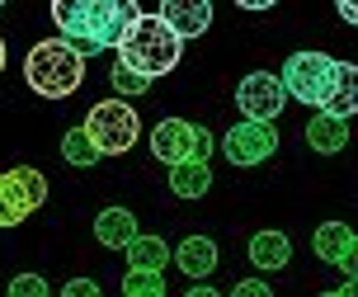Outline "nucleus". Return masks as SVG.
I'll list each match as a JSON object with an SVG mask.
<instances>
[{
  "mask_svg": "<svg viewBox=\"0 0 358 297\" xmlns=\"http://www.w3.org/2000/svg\"><path fill=\"white\" fill-rule=\"evenodd\" d=\"M52 19L62 43H71L80 57L118 48L123 34L142 19L137 0H52Z\"/></svg>",
  "mask_w": 358,
  "mask_h": 297,
  "instance_id": "nucleus-1",
  "label": "nucleus"
},
{
  "mask_svg": "<svg viewBox=\"0 0 358 297\" xmlns=\"http://www.w3.org/2000/svg\"><path fill=\"white\" fill-rule=\"evenodd\" d=\"M179 53H184V43L161 24V15H142L118 43V67L137 71L142 81H161L179 67Z\"/></svg>",
  "mask_w": 358,
  "mask_h": 297,
  "instance_id": "nucleus-2",
  "label": "nucleus"
},
{
  "mask_svg": "<svg viewBox=\"0 0 358 297\" xmlns=\"http://www.w3.org/2000/svg\"><path fill=\"white\" fill-rule=\"evenodd\" d=\"M24 81H29V90L43 95V99H66V95H76L80 81H85V57L76 53L71 43L48 38V43L29 48V57H24Z\"/></svg>",
  "mask_w": 358,
  "mask_h": 297,
  "instance_id": "nucleus-3",
  "label": "nucleus"
},
{
  "mask_svg": "<svg viewBox=\"0 0 358 297\" xmlns=\"http://www.w3.org/2000/svg\"><path fill=\"white\" fill-rule=\"evenodd\" d=\"M335 76H340V62L325 53H292L283 62V76H278V85H283L287 99H297L306 109H325L330 99V90H335Z\"/></svg>",
  "mask_w": 358,
  "mask_h": 297,
  "instance_id": "nucleus-4",
  "label": "nucleus"
},
{
  "mask_svg": "<svg viewBox=\"0 0 358 297\" xmlns=\"http://www.w3.org/2000/svg\"><path fill=\"white\" fill-rule=\"evenodd\" d=\"M85 137L94 141L99 156H123V151H132V141L142 137L137 109H127V99H99L85 118Z\"/></svg>",
  "mask_w": 358,
  "mask_h": 297,
  "instance_id": "nucleus-5",
  "label": "nucleus"
},
{
  "mask_svg": "<svg viewBox=\"0 0 358 297\" xmlns=\"http://www.w3.org/2000/svg\"><path fill=\"white\" fill-rule=\"evenodd\" d=\"M48 203V175L34 165H15L0 175V227H19Z\"/></svg>",
  "mask_w": 358,
  "mask_h": 297,
  "instance_id": "nucleus-6",
  "label": "nucleus"
},
{
  "mask_svg": "<svg viewBox=\"0 0 358 297\" xmlns=\"http://www.w3.org/2000/svg\"><path fill=\"white\" fill-rule=\"evenodd\" d=\"M287 95L278 85V76L273 71H250V76H241V85H236V109L245 113V123H273L283 113Z\"/></svg>",
  "mask_w": 358,
  "mask_h": 297,
  "instance_id": "nucleus-7",
  "label": "nucleus"
},
{
  "mask_svg": "<svg viewBox=\"0 0 358 297\" xmlns=\"http://www.w3.org/2000/svg\"><path fill=\"white\" fill-rule=\"evenodd\" d=\"M222 151H227L231 165L250 170V165H259V160H268L278 151V127H273V123H245L241 118L231 132L222 137Z\"/></svg>",
  "mask_w": 358,
  "mask_h": 297,
  "instance_id": "nucleus-8",
  "label": "nucleus"
},
{
  "mask_svg": "<svg viewBox=\"0 0 358 297\" xmlns=\"http://www.w3.org/2000/svg\"><path fill=\"white\" fill-rule=\"evenodd\" d=\"M156 15H161V24L179 38V43L213 29V5H208V0H165Z\"/></svg>",
  "mask_w": 358,
  "mask_h": 297,
  "instance_id": "nucleus-9",
  "label": "nucleus"
},
{
  "mask_svg": "<svg viewBox=\"0 0 358 297\" xmlns=\"http://www.w3.org/2000/svg\"><path fill=\"white\" fill-rule=\"evenodd\" d=\"M151 151H156V160H165V165H184V160H194V123L161 118L156 127H151Z\"/></svg>",
  "mask_w": 358,
  "mask_h": 297,
  "instance_id": "nucleus-10",
  "label": "nucleus"
},
{
  "mask_svg": "<svg viewBox=\"0 0 358 297\" xmlns=\"http://www.w3.org/2000/svg\"><path fill=\"white\" fill-rule=\"evenodd\" d=\"M170 260L198 283V279H208V274L217 269V241L213 236H189V241H179L175 250H170Z\"/></svg>",
  "mask_w": 358,
  "mask_h": 297,
  "instance_id": "nucleus-11",
  "label": "nucleus"
},
{
  "mask_svg": "<svg viewBox=\"0 0 358 297\" xmlns=\"http://www.w3.org/2000/svg\"><path fill=\"white\" fill-rule=\"evenodd\" d=\"M137 236H142V231H137V217L127 208H104L94 217V241L104 245V250H127Z\"/></svg>",
  "mask_w": 358,
  "mask_h": 297,
  "instance_id": "nucleus-12",
  "label": "nucleus"
},
{
  "mask_svg": "<svg viewBox=\"0 0 358 297\" xmlns=\"http://www.w3.org/2000/svg\"><path fill=\"white\" fill-rule=\"evenodd\" d=\"M287 260H292V241H287L283 231H255V236H250V264H255V269L278 274Z\"/></svg>",
  "mask_w": 358,
  "mask_h": 297,
  "instance_id": "nucleus-13",
  "label": "nucleus"
},
{
  "mask_svg": "<svg viewBox=\"0 0 358 297\" xmlns=\"http://www.w3.org/2000/svg\"><path fill=\"white\" fill-rule=\"evenodd\" d=\"M306 141H311V151H321V156H335L349 146V123L344 118H330V113H311L306 123Z\"/></svg>",
  "mask_w": 358,
  "mask_h": 297,
  "instance_id": "nucleus-14",
  "label": "nucleus"
},
{
  "mask_svg": "<svg viewBox=\"0 0 358 297\" xmlns=\"http://www.w3.org/2000/svg\"><path fill=\"white\" fill-rule=\"evenodd\" d=\"M321 113H330V118H344V123L358 113V67H354V62H340L335 90H330V99H325Z\"/></svg>",
  "mask_w": 358,
  "mask_h": 297,
  "instance_id": "nucleus-15",
  "label": "nucleus"
},
{
  "mask_svg": "<svg viewBox=\"0 0 358 297\" xmlns=\"http://www.w3.org/2000/svg\"><path fill=\"white\" fill-rule=\"evenodd\" d=\"M127 255V269H142V274H165V264H170V245L161 236H137V241L123 250Z\"/></svg>",
  "mask_w": 358,
  "mask_h": 297,
  "instance_id": "nucleus-16",
  "label": "nucleus"
},
{
  "mask_svg": "<svg viewBox=\"0 0 358 297\" xmlns=\"http://www.w3.org/2000/svg\"><path fill=\"white\" fill-rule=\"evenodd\" d=\"M349 241H354V227H349V222H321L316 236H311V245H316V255H321L325 264H340Z\"/></svg>",
  "mask_w": 358,
  "mask_h": 297,
  "instance_id": "nucleus-17",
  "label": "nucleus"
},
{
  "mask_svg": "<svg viewBox=\"0 0 358 297\" xmlns=\"http://www.w3.org/2000/svg\"><path fill=\"white\" fill-rule=\"evenodd\" d=\"M170 189H175L179 198H203V193L213 189V170H208V165H194V160L170 165Z\"/></svg>",
  "mask_w": 358,
  "mask_h": 297,
  "instance_id": "nucleus-18",
  "label": "nucleus"
},
{
  "mask_svg": "<svg viewBox=\"0 0 358 297\" xmlns=\"http://www.w3.org/2000/svg\"><path fill=\"white\" fill-rule=\"evenodd\" d=\"M62 160L66 165H76V170H90V165H99V151H94V141L85 137V127H71L66 137H62Z\"/></svg>",
  "mask_w": 358,
  "mask_h": 297,
  "instance_id": "nucleus-19",
  "label": "nucleus"
},
{
  "mask_svg": "<svg viewBox=\"0 0 358 297\" xmlns=\"http://www.w3.org/2000/svg\"><path fill=\"white\" fill-rule=\"evenodd\" d=\"M123 297H165V274H142V269H127Z\"/></svg>",
  "mask_w": 358,
  "mask_h": 297,
  "instance_id": "nucleus-20",
  "label": "nucleus"
},
{
  "mask_svg": "<svg viewBox=\"0 0 358 297\" xmlns=\"http://www.w3.org/2000/svg\"><path fill=\"white\" fill-rule=\"evenodd\" d=\"M108 81H113V99H137V95L151 90V81H142L137 71H123V67L108 71Z\"/></svg>",
  "mask_w": 358,
  "mask_h": 297,
  "instance_id": "nucleus-21",
  "label": "nucleus"
},
{
  "mask_svg": "<svg viewBox=\"0 0 358 297\" xmlns=\"http://www.w3.org/2000/svg\"><path fill=\"white\" fill-rule=\"evenodd\" d=\"M10 297H52L43 274H15L10 279Z\"/></svg>",
  "mask_w": 358,
  "mask_h": 297,
  "instance_id": "nucleus-22",
  "label": "nucleus"
},
{
  "mask_svg": "<svg viewBox=\"0 0 358 297\" xmlns=\"http://www.w3.org/2000/svg\"><path fill=\"white\" fill-rule=\"evenodd\" d=\"M208 156H213V132L198 123L194 127V165H208Z\"/></svg>",
  "mask_w": 358,
  "mask_h": 297,
  "instance_id": "nucleus-23",
  "label": "nucleus"
},
{
  "mask_svg": "<svg viewBox=\"0 0 358 297\" xmlns=\"http://www.w3.org/2000/svg\"><path fill=\"white\" fill-rule=\"evenodd\" d=\"M62 297H104V293H99L94 279H71L66 288H62Z\"/></svg>",
  "mask_w": 358,
  "mask_h": 297,
  "instance_id": "nucleus-24",
  "label": "nucleus"
},
{
  "mask_svg": "<svg viewBox=\"0 0 358 297\" xmlns=\"http://www.w3.org/2000/svg\"><path fill=\"white\" fill-rule=\"evenodd\" d=\"M231 297H273V288H268L264 279H245V283H236Z\"/></svg>",
  "mask_w": 358,
  "mask_h": 297,
  "instance_id": "nucleus-25",
  "label": "nucleus"
},
{
  "mask_svg": "<svg viewBox=\"0 0 358 297\" xmlns=\"http://www.w3.org/2000/svg\"><path fill=\"white\" fill-rule=\"evenodd\" d=\"M340 269H344V274H349V279H358V236H354V241H349V250H344V255H340Z\"/></svg>",
  "mask_w": 358,
  "mask_h": 297,
  "instance_id": "nucleus-26",
  "label": "nucleus"
},
{
  "mask_svg": "<svg viewBox=\"0 0 358 297\" xmlns=\"http://www.w3.org/2000/svg\"><path fill=\"white\" fill-rule=\"evenodd\" d=\"M335 10H340V19H344V24H354V29H358V0H340Z\"/></svg>",
  "mask_w": 358,
  "mask_h": 297,
  "instance_id": "nucleus-27",
  "label": "nucleus"
},
{
  "mask_svg": "<svg viewBox=\"0 0 358 297\" xmlns=\"http://www.w3.org/2000/svg\"><path fill=\"white\" fill-rule=\"evenodd\" d=\"M236 5H241V10H255V15H259V10H273V0H236Z\"/></svg>",
  "mask_w": 358,
  "mask_h": 297,
  "instance_id": "nucleus-28",
  "label": "nucleus"
},
{
  "mask_svg": "<svg viewBox=\"0 0 358 297\" xmlns=\"http://www.w3.org/2000/svg\"><path fill=\"white\" fill-rule=\"evenodd\" d=\"M184 297H222V293H217V288H208V283H194Z\"/></svg>",
  "mask_w": 358,
  "mask_h": 297,
  "instance_id": "nucleus-29",
  "label": "nucleus"
},
{
  "mask_svg": "<svg viewBox=\"0 0 358 297\" xmlns=\"http://www.w3.org/2000/svg\"><path fill=\"white\" fill-rule=\"evenodd\" d=\"M335 293H340V297H358V279H349L344 288H335Z\"/></svg>",
  "mask_w": 358,
  "mask_h": 297,
  "instance_id": "nucleus-30",
  "label": "nucleus"
},
{
  "mask_svg": "<svg viewBox=\"0 0 358 297\" xmlns=\"http://www.w3.org/2000/svg\"><path fill=\"white\" fill-rule=\"evenodd\" d=\"M0 71H5V38H0Z\"/></svg>",
  "mask_w": 358,
  "mask_h": 297,
  "instance_id": "nucleus-31",
  "label": "nucleus"
},
{
  "mask_svg": "<svg viewBox=\"0 0 358 297\" xmlns=\"http://www.w3.org/2000/svg\"><path fill=\"white\" fill-rule=\"evenodd\" d=\"M321 297H340V293H321Z\"/></svg>",
  "mask_w": 358,
  "mask_h": 297,
  "instance_id": "nucleus-32",
  "label": "nucleus"
}]
</instances>
